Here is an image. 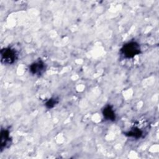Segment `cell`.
Returning <instances> with one entry per match:
<instances>
[{"instance_id":"7","label":"cell","mask_w":159,"mask_h":159,"mask_svg":"<svg viewBox=\"0 0 159 159\" xmlns=\"http://www.w3.org/2000/svg\"><path fill=\"white\" fill-rule=\"evenodd\" d=\"M59 100L60 99L58 97H52V98L48 99L45 102V106L48 109H52L59 102Z\"/></svg>"},{"instance_id":"6","label":"cell","mask_w":159,"mask_h":159,"mask_svg":"<svg viewBox=\"0 0 159 159\" xmlns=\"http://www.w3.org/2000/svg\"><path fill=\"white\" fill-rule=\"evenodd\" d=\"M143 131L137 127H133L129 130L124 132V135L135 139H140L143 135Z\"/></svg>"},{"instance_id":"4","label":"cell","mask_w":159,"mask_h":159,"mask_svg":"<svg viewBox=\"0 0 159 159\" xmlns=\"http://www.w3.org/2000/svg\"><path fill=\"white\" fill-rule=\"evenodd\" d=\"M12 142V138L10 136V132L8 129H2L0 137V149L2 152L3 150L9 147Z\"/></svg>"},{"instance_id":"3","label":"cell","mask_w":159,"mask_h":159,"mask_svg":"<svg viewBox=\"0 0 159 159\" xmlns=\"http://www.w3.org/2000/svg\"><path fill=\"white\" fill-rule=\"evenodd\" d=\"M47 69V65L45 62L39 59L29 66V71L30 73L35 76H40L42 75Z\"/></svg>"},{"instance_id":"1","label":"cell","mask_w":159,"mask_h":159,"mask_svg":"<svg viewBox=\"0 0 159 159\" xmlns=\"http://www.w3.org/2000/svg\"><path fill=\"white\" fill-rule=\"evenodd\" d=\"M120 53L124 58H132L136 55L140 54L141 47L140 44L135 41H130L122 45Z\"/></svg>"},{"instance_id":"2","label":"cell","mask_w":159,"mask_h":159,"mask_svg":"<svg viewBox=\"0 0 159 159\" xmlns=\"http://www.w3.org/2000/svg\"><path fill=\"white\" fill-rule=\"evenodd\" d=\"M0 56L1 63L6 65H12L18 58L16 50L11 47L2 48L0 52Z\"/></svg>"},{"instance_id":"5","label":"cell","mask_w":159,"mask_h":159,"mask_svg":"<svg viewBox=\"0 0 159 159\" xmlns=\"http://www.w3.org/2000/svg\"><path fill=\"white\" fill-rule=\"evenodd\" d=\"M102 114L106 120L114 122L116 119V115L113 107L110 104H107L102 110Z\"/></svg>"}]
</instances>
